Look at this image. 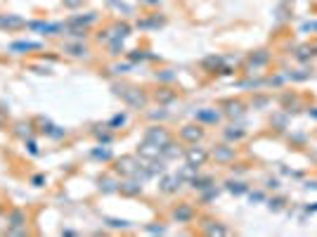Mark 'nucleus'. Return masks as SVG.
<instances>
[{"label":"nucleus","mask_w":317,"mask_h":237,"mask_svg":"<svg viewBox=\"0 0 317 237\" xmlns=\"http://www.w3.org/2000/svg\"><path fill=\"white\" fill-rule=\"evenodd\" d=\"M192 216H194V209L190 204H180L175 211H173V218L178 223H185V221H192Z\"/></svg>","instance_id":"obj_8"},{"label":"nucleus","mask_w":317,"mask_h":237,"mask_svg":"<svg viewBox=\"0 0 317 237\" xmlns=\"http://www.w3.org/2000/svg\"><path fill=\"white\" fill-rule=\"evenodd\" d=\"M92 157H95V159H109L111 154H109V150H95V152H92Z\"/></svg>","instance_id":"obj_24"},{"label":"nucleus","mask_w":317,"mask_h":237,"mask_svg":"<svg viewBox=\"0 0 317 237\" xmlns=\"http://www.w3.org/2000/svg\"><path fill=\"white\" fill-rule=\"evenodd\" d=\"M119 190H121L123 194H137V192L142 190V185H140V183H135V180H128V183L119 185Z\"/></svg>","instance_id":"obj_13"},{"label":"nucleus","mask_w":317,"mask_h":237,"mask_svg":"<svg viewBox=\"0 0 317 237\" xmlns=\"http://www.w3.org/2000/svg\"><path fill=\"white\" fill-rule=\"evenodd\" d=\"M123 121H126V116H123V114H121V116H114V119H111V126H119V124L123 126Z\"/></svg>","instance_id":"obj_31"},{"label":"nucleus","mask_w":317,"mask_h":237,"mask_svg":"<svg viewBox=\"0 0 317 237\" xmlns=\"http://www.w3.org/2000/svg\"><path fill=\"white\" fill-rule=\"evenodd\" d=\"M114 90H116V95H121L123 102H126L128 107H133V109H140V107L147 105V95L142 93L140 88H133V86H116Z\"/></svg>","instance_id":"obj_1"},{"label":"nucleus","mask_w":317,"mask_h":237,"mask_svg":"<svg viewBox=\"0 0 317 237\" xmlns=\"http://www.w3.org/2000/svg\"><path fill=\"white\" fill-rule=\"evenodd\" d=\"M227 138H232V140H239V138H244V130H227Z\"/></svg>","instance_id":"obj_26"},{"label":"nucleus","mask_w":317,"mask_h":237,"mask_svg":"<svg viewBox=\"0 0 317 237\" xmlns=\"http://www.w3.org/2000/svg\"><path fill=\"white\" fill-rule=\"evenodd\" d=\"M206 235H227V228H223V225H206Z\"/></svg>","instance_id":"obj_20"},{"label":"nucleus","mask_w":317,"mask_h":237,"mask_svg":"<svg viewBox=\"0 0 317 237\" xmlns=\"http://www.w3.org/2000/svg\"><path fill=\"white\" fill-rule=\"evenodd\" d=\"M180 178H192V175H196V166H192V164H187V166H185V169H182L180 173Z\"/></svg>","instance_id":"obj_23"},{"label":"nucleus","mask_w":317,"mask_h":237,"mask_svg":"<svg viewBox=\"0 0 317 237\" xmlns=\"http://www.w3.org/2000/svg\"><path fill=\"white\" fill-rule=\"evenodd\" d=\"M192 185H194V188H199V190H206L209 188V185H211V178H192Z\"/></svg>","instance_id":"obj_21"},{"label":"nucleus","mask_w":317,"mask_h":237,"mask_svg":"<svg viewBox=\"0 0 317 237\" xmlns=\"http://www.w3.org/2000/svg\"><path fill=\"white\" fill-rule=\"evenodd\" d=\"M213 157L218 159V161H227V159L232 157V150H230V147H215V150H213Z\"/></svg>","instance_id":"obj_15"},{"label":"nucleus","mask_w":317,"mask_h":237,"mask_svg":"<svg viewBox=\"0 0 317 237\" xmlns=\"http://www.w3.org/2000/svg\"><path fill=\"white\" fill-rule=\"evenodd\" d=\"M7 235H15V237L26 235V228H7Z\"/></svg>","instance_id":"obj_25"},{"label":"nucleus","mask_w":317,"mask_h":237,"mask_svg":"<svg viewBox=\"0 0 317 237\" xmlns=\"http://www.w3.org/2000/svg\"><path fill=\"white\" fill-rule=\"evenodd\" d=\"M182 178L180 175H168V178H164V183H161V190L164 192H175V190L180 188Z\"/></svg>","instance_id":"obj_11"},{"label":"nucleus","mask_w":317,"mask_h":237,"mask_svg":"<svg viewBox=\"0 0 317 237\" xmlns=\"http://www.w3.org/2000/svg\"><path fill=\"white\" fill-rule=\"evenodd\" d=\"M185 159H187V164H192V166H204L206 164V159H209V152L204 150V147H196V142H194V147H190L187 152H185Z\"/></svg>","instance_id":"obj_4"},{"label":"nucleus","mask_w":317,"mask_h":237,"mask_svg":"<svg viewBox=\"0 0 317 237\" xmlns=\"http://www.w3.org/2000/svg\"><path fill=\"white\" fill-rule=\"evenodd\" d=\"M161 154H164V157H168V159H175V157H180V147H175L173 142L168 140L166 145L161 147Z\"/></svg>","instance_id":"obj_12"},{"label":"nucleus","mask_w":317,"mask_h":237,"mask_svg":"<svg viewBox=\"0 0 317 237\" xmlns=\"http://www.w3.org/2000/svg\"><path fill=\"white\" fill-rule=\"evenodd\" d=\"M31 183H33L36 188H41V185L45 183V178H43V175H33V178H31Z\"/></svg>","instance_id":"obj_28"},{"label":"nucleus","mask_w":317,"mask_h":237,"mask_svg":"<svg viewBox=\"0 0 317 237\" xmlns=\"http://www.w3.org/2000/svg\"><path fill=\"white\" fill-rule=\"evenodd\" d=\"M26 26V22L17 15H2V29H21Z\"/></svg>","instance_id":"obj_9"},{"label":"nucleus","mask_w":317,"mask_h":237,"mask_svg":"<svg viewBox=\"0 0 317 237\" xmlns=\"http://www.w3.org/2000/svg\"><path fill=\"white\" fill-rule=\"evenodd\" d=\"M145 140L154 142V145H159V147H164L168 140H170V135L166 133V128H159V126H151L147 133H145Z\"/></svg>","instance_id":"obj_6"},{"label":"nucleus","mask_w":317,"mask_h":237,"mask_svg":"<svg viewBox=\"0 0 317 237\" xmlns=\"http://www.w3.org/2000/svg\"><path fill=\"white\" fill-rule=\"evenodd\" d=\"M161 171H164V164H161V161H159V164H156V159H154V161H151V164H149V169H147V175L161 173Z\"/></svg>","instance_id":"obj_22"},{"label":"nucleus","mask_w":317,"mask_h":237,"mask_svg":"<svg viewBox=\"0 0 317 237\" xmlns=\"http://www.w3.org/2000/svg\"><path fill=\"white\" fill-rule=\"evenodd\" d=\"M159 102H170L173 97H175V93L173 90H168V88H161V90H156V95H154Z\"/></svg>","instance_id":"obj_17"},{"label":"nucleus","mask_w":317,"mask_h":237,"mask_svg":"<svg viewBox=\"0 0 317 237\" xmlns=\"http://www.w3.org/2000/svg\"><path fill=\"white\" fill-rule=\"evenodd\" d=\"M116 173L121 175H128V178H133V175L140 173V166H137L135 157H121L116 161Z\"/></svg>","instance_id":"obj_3"},{"label":"nucleus","mask_w":317,"mask_h":237,"mask_svg":"<svg viewBox=\"0 0 317 237\" xmlns=\"http://www.w3.org/2000/svg\"><path fill=\"white\" fill-rule=\"evenodd\" d=\"M10 50L12 52H19V50H41V43H29V41L26 43H12Z\"/></svg>","instance_id":"obj_14"},{"label":"nucleus","mask_w":317,"mask_h":237,"mask_svg":"<svg viewBox=\"0 0 317 237\" xmlns=\"http://www.w3.org/2000/svg\"><path fill=\"white\" fill-rule=\"evenodd\" d=\"M225 107H227V114L230 116H239L242 114V102H225Z\"/></svg>","instance_id":"obj_19"},{"label":"nucleus","mask_w":317,"mask_h":237,"mask_svg":"<svg viewBox=\"0 0 317 237\" xmlns=\"http://www.w3.org/2000/svg\"><path fill=\"white\" fill-rule=\"evenodd\" d=\"M137 157L147 159V161H154V159L161 157V147L154 145V142H149V140H142L140 145H137Z\"/></svg>","instance_id":"obj_2"},{"label":"nucleus","mask_w":317,"mask_h":237,"mask_svg":"<svg viewBox=\"0 0 317 237\" xmlns=\"http://www.w3.org/2000/svg\"><path fill=\"white\" fill-rule=\"evenodd\" d=\"M64 52H69V55H74V57H81V55H85L88 50H85V45H64Z\"/></svg>","instance_id":"obj_16"},{"label":"nucleus","mask_w":317,"mask_h":237,"mask_svg":"<svg viewBox=\"0 0 317 237\" xmlns=\"http://www.w3.org/2000/svg\"><path fill=\"white\" fill-rule=\"evenodd\" d=\"M26 221H29V216H26V211L24 209H10L7 211V228H26Z\"/></svg>","instance_id":"obj_5"},{"label":"nucleus","mask_w":317,"mask_h":237,"mask_svg":"<svg viewBox=\"0 0 317 237\" xmlns=\"http://www.w3.org/2000/svg\"><path fill=\"white\" fill-rule=\"evenodd\" d=\"M230 190H232V192H244V185H239V183H230Z\"/></svg>","instance_id":"obj_32"},{"label":"nucleus","mask_w":317,"mask_h":237,"mask_svg":"<svg viewBox=\"0 0 317 237\" xmlns=\"http://www.w3.org/2000/svg\"><path fill=\"white\" fill-rule=\"evenodd\" d=\"M106 223H109V225H114V228H126V225H128L126 221H116V218H109Z\"/></svg>","instance_id":"obj_29"},{"label":"nucleus","mask_w":317,"mask_h":237,"mask_svg":"<svg viewBox=\"0 0 317 237\" xmlns=\"http://www.w3.org/2000/svg\"><path fill=\"white\" fill-rule=\"evenodd\" d=\"M64 2V7H78V5H83V0H62Z\"/></svg>","instance_id":"obj_27"},{"label":"nucleus","mask_w":317,"mask_h":237,"mask_svg":"<svg viewBox=\"0 0 317 237\" xmlns=\"http://www.w3.org/2000/svg\"><path fill=\"white\" fill-rule=\"evenodd\" d=\"M218 64H220V60H218V57H209V60L204 62V66H218Z\"/></svg>","instance_id":"obj_30"},{"label":"nucleus","mask_w":317,"mask_h":237,"mask_svg":"<svg viewBox=\"0 0 317 237\" xmlns=\"http://www.w3.org/2000/svg\"><path fill=\"white\" fill-rule=\"evenodd\" d=\"M5 126V109H2V107H0V128Z\"/></svg>","instance_id":"obj_33"},{"label":"nucleus","mask_w":317,"mask_h":237,"mask_svg":"<svg viewBox=\"0 0 317 237\" xmlns=\"http://www.w3.org/2000/svg\"><path fill=\"white\" fill-rule=\"evenodd\" d=\"M31 128H33V121H17V124H15V133L21 138V140H29L31 133H33Z\"/></svg>","instance_id":"obj_10"},{"label":"nucleus","mask_w":317,"mask_h":237,"mask_svg":"<svg viewBox=\"0 0 317 237\" xmlns=\"http://www.w3.org/2000/svg\"><path fill=\"white\" fill-rule=\"evenodd\" d=\"M180 138L185 142H199L201 138H204V128L201 126H196V124H190V126H182L180 128Z\"/></svg>","instance_id":"obj_7"},{"label":"nucleus","mask_w":317,"mask_h":237,"mask_svg":"<svg viewBox=\"0 0 317 237\" xmlns=\"http://www.w3.org/2000/svg\"><path fill=\"white\" fill-rule=\"evenodd\" d=\"M196 119H201V121H218L220 114L218 111H196Z\"/></svg>","instance_id":"obj_18"}]
</instances>
